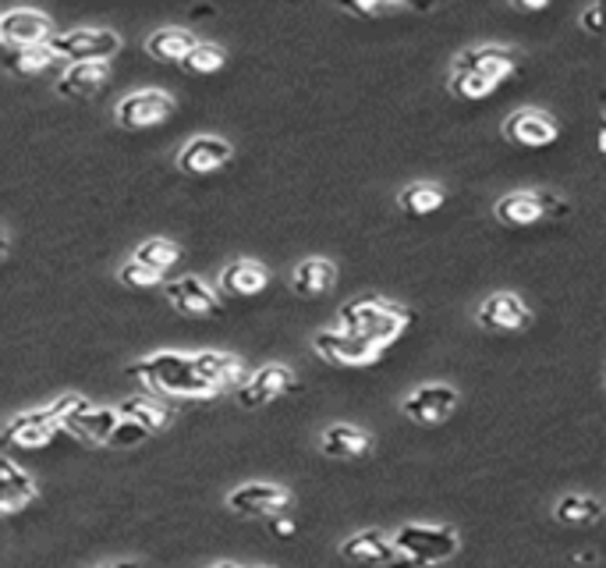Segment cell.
Listing matches in <instances>:
<instances>
[{
    "label": "cell",
    "instance_id": "cell-1",
    "mask_svg": "<svg viewBox=\"0 0 606 568\" xmlns=\"http://www.w3.org/2000/svg\"><path fill=\"white\" fill-rule=\"evenodd\" d=\"M132 373L150 391L167 394V398H213L217 394V387L202 381L196 362L185 352H153L146 359H139Z\"/></svg>",
    "mask_w": 606,
    "mask_h": 568
},
{
    "label": "cell",
    "instance_id": "cell-2",
    "mask_svg": "<svg viewBox=\"0 0 606 568\" xmlns=\"http://www.w3.org/2000/svg\"><path fill=\"white\" fill-rule=\"evenodd\" d=\"M411 320H415L411 309L390 303V298H376V295H362L355 303L341 306V330L373 341L376 349L394 345L411 327Z\"/></svg>",
    "mask_w": 606,
    "mask_h": 568
},
{
    "label": "cell",
    "instance_id": "cell-3",
    "mask_svg": "<svg viewBox=\"0 0 606 568\" xmlns=\"http://www.w3.org/2000/svg\"><path fill=\"white\" fill-rule=\"evenodd\" d=\"M82 402L86 398H78V394H64V398H57L54 405L32 408V413L14 416L4 430H0V445H8V448H43V445H51V440L64 430V419H68Z\"/></svg>",
    "mask_w": 606,
    "mask_h": 568
},
{
    "label": "cell",
    "instance_id": "cell-4",
    "mask_svg": "<svg viewBox=\"0 0 606 568\" xmlns=\"http://www.w3.org/2000/svg\"><path fill=\"white\" fill-rule=\"evenodd\" d=\"M394 547L397 555L408 558H422L429 565H443L447 558L458 555L461 536L451 526H426V523H408L394 533Z\"/></svg>",
    "mask_w": 606,
    "mask_h": 568
},
{
    "label": "cell",
    "instance_id": "cell-5",
    "mask_svg": "<svg viewBox=\"0 0 606 568\" xmlns=\"http://www.w3.org/2000/svg\"><path fill=\"white\" fill-rule=\"evenodd\" d=\"M51 51L57 57H68L71 65H92V61H107L121 51V36L110 29H68L51 40Z\"/></svg>",
    "mask_w": 606,
    "mask_h": 568
},
{
    "label": "cell",
    "instance_id": "cell-6",
    "mask_svg": "<svg viewBox=\"0 0 606 568\" xmlns=\"http://www.w3.org/2000/svg\"><path fill=\"white\" fill-rule=\"evenodd\" d=\"M312 352L319 359L333 362V367H373L383 359V349H376L373 341H365L359 335H348V330H319L312 338Z\"/></svg>",
    "mask_w": 606,
    "mask_h": 568
},
{
    "label": "cell",
    "instance_id": "cell-7",
    "mask_svg": "<svg viewBox=\"0 0 606 568\" xmlns=\"http://www.w3.org/2000/svg\"><path fill=\"white\" fill-rule=\"evenodd\" d=\"M454 408H458V391L451 384H422L411 394H405L401 402V413L419 426H440L454 416Z\"/></svg>",
    "mask_w": 606,
    "mask_h": 568
},
{
    "label": "cell",
    "instance_id": "cell-8",
    "mask_svg": "<svg viewBox=\"0 0 606 568\" xmlns=\"http://www.w3.org/2000/svg\"><path fill=\"white\" fill-rule=\"evenodd\" d=\"M54 40V22L43 11L14 8L0 14V43H8L11 51H25V46H46Z\"/></svg>",
    "mask_w": 606,
    "mask_h": 568
},
{
    "label": "cell",
    "instance_id": "cell-9",
    "mask_svg": "<svg viewBox=\"0 0 606 568\" xmlns=\"http://www.w3.org/2000/svg\"><path fill=\"white\" fill-rule=\"evenodd\" d=\"M475 320H478V327H486V330L515 335V330H525L532 324V309L515 292H493L489 298H483V306H478Z\"/></svg>",
    "mask_w": 606,
    "mask_h": 568
},
{
    "label": "cell",
    "instance_id": "cell-10",
    "mask_svg": "<svg viewBox=\"0 0 606 568\" xmlns=\"http://www.w3.org/2000/svg\"><path fill=\"white\" fill-rule=\"evenodd\" d=\"M118 124L121 129H153V124L167 121L174 114V97H167V92L159 89H142V92H132V97H124L118 103Z\"/></svg>",
    "mask_w": 606,
    "mask_h": 568
},
{
    "label": "cell",
    "instance_id": "cell-11",
    "mask_svg": "<svg viewBox=\"0 0 606 568\" xmlns=\"http://www.w3.org/2000/svg\"><path fill=\"white\" fill-rule=\"evenodd\" d=\"M121 426V413L110 405H92L89 398L75 408V413L64 419V430L71 437L86 440V445H110V437Z\"/></svg>",
    "mask_w": 606,
    "mask_h": 568
},
{
    "label": "cell",
    "instance_id": "cell-12",
    "mask_svg": "<svg viewBox=\"0 0 606 568\" xmlns=\"http://www.w3.org/2000/svg\"><path fill=\"white\" fill-rule=\"evenodd\" d=\"M295 387H298L295 373L287 370L284 362H266L263 370H255L242 384V391H238V402H242V408H263V405H269L274 398H280V394L295 391Z\"/></svg>",
    "mask_w": 606,
    "mask_h": 568
},
{
    "label": "cell",
    "instance_id": "cell-13",
    "mask_svg": "<svg viewBox=\"0 0 606 568\" xmlns=\"http://www.w3.org/2000/svg\"><path fill=\"white\" fill-rule=\"evenodd\" d=\"M515 68H518L515 54H510L507 46H497V43L472 46V51H461L454 57V72H461V75H483V78H489L493 86H500L507 75H515Z\"/></svg>",
    "mask_w": 606,
    "mask_h": 568
},
{
    "label": "cell",
    "instance_id": "cell-14",
    "mask_svg": "<svg viewBox=\"0 0 606 568\" xmlns=\"http://www.w3.org/2000/svg\"><path fill=\"white\" fill-rule=\"evenodd\" d=\"M291 504V491L280 483H242L228 494V509L238 515H280Z\"/></svg>",
    "mask_w": 606,
    "mask_h": 568
},
{
    "label": "cell",
    "instance_id": "cell-15",
    "mask_svg": "<svg viewBox=\"0 0 606 568\" xmlns=\"http://www.w3.org/2000/svg\"><path fill=\"white\" fill-rule=\"evenodd\" d=\"M504 135L515 142V146H529V150H542L557 142L561 135V124H557L550 114H542L536 107H521L504 121Z\"/></svg>",
    "mask_w": 606,
    "mask_h": 568
},
{
    "label": "cell",
    "instance_id": "cell-16",
    "mask_svg": "<svg viewBox=\"0 0 606 568\" xmlns=\"http://www.w3.org/2000/svg\"><path fill=\"white\" fill-rule=\"evenodd\" d=\"M231 156H234L231 142H223L217 135H196L181 146L178 167L185 171V175H213V171H220Z\"/></svg>",
    "mask_w": 606,
    "mask_h": 568
},
{
    "label": "cell",
    "instance_id": "cell-17",
    "mask_svg": "<svg viewBox=\"0 0 606 568\" xmlns=\"http://www.w3.org/2000/svg\"><path fill=\"white\" fill-rule=\"evenodd\" d=\"M167 288V303L185 313V317H217L220 313V295L199 277H178L164 284Z\"/></svg>",
    "mask_w": 606,
    "mask_h": 568
},
{
    "label": "cell",
    "instance_id": "cell-18",
    "mask_svg": "<svg viewBox=\"0 0 606 568\" xmlns=\"http://www.w3.org/2000/svg\"><path fill=\"white\" fill-rule=\"evenodd\" d=\"M550 207H553V196L532 193V188H518V193L500 196L493 214H497V220L507 228H529V225H536V220L547 217Z\"/></svg>",
    "mask_w": 606,
    "mask_h": 568
},
{
    "label": "cell",
    "instance_id": "cell-19",
    "mask_svg": "<svg viewBox=\"0 0 606 568\" xmlns=\"http://www.w3.org/2000/svg\"><path fill=\"white\" fill-rule=\"evenodd\" d=\"M32 501H36V483H32V477L14 459L0 455V515L22 512Z\"/></svg>",
    "mask_w": 606,
    "mask_h": 568
},
{
    "label": "cell",
    "instance_id": "cell-20",
    "mask_svg": "<svg viewBox=\"0 0 606 568\" xmlns=\"http://www.w3.org/2000/svg\"><path fill=\"white\" fill-rule=\"evenodd\" d=\"M319 448H323V455H330V459H362V455H370L373 448V434L351 423H333L319 434Z\"/></svg>",
    "mask_w": 606,
    "mask_h": 568
},
{
    "label": "cell",
    "instance_id": "cell-21",
    "mask_svg": "<svg viewBox=\"0 0 606 568\" xmlns=\"http://www.w3.org/2000/svg\"><path fill=\"white\" fill-rule=\"evenodd\" d=\"M191 362H196V370L206 384H213L217 391L223 387H238L249 381V373L242 367V359L238 356H228V352H196L191 356Z\"/></svg>",
    "mask_w": 606,
    "mask_h": 568
},
{
    "label": "cell",
    "instance_id": "cell-22",
    "mask_svg": "<svg viewBox=\"0 0 606 568\" xmlns=\"http://www.w3.org/2000/svg\"><path fill=\"white\" fill-rule=\"evenodd\" d=\"M341 555L359 565H379V561L387 565L397 555V547H394V536L379 533V529H362L341 544Z\"/></svg>",
    "mask_w": 606,
    "mask_h": 568
},
{
    "label": "cell",
    "instance_id": "cell-23",
    "mask_svg": "<svg viewBox=\"0 0 606 568\" xmlns=\"http://www.w3.org/2000/svg\"><path fill=\"white\" fill-rule=\"evenodd\" d=\"M266 284H269V271L255 260H234L220 271V288L228 295H238V298L260 295Z\"/></svg>",
    "mask_w": 606,
    "mask_h": 568
},
{
    "label": "cell",
    "instance_id": "cell-24",
    "mask_svg": "<svg viewBox=\"0 0 606 568\" xmlns=\"http://www.w3.org/2000/svg\"><path fill=\"white\" fill-rule=\"evenodd\" d=\"M333 281H338V266H333L327 256H309V260H301V263L295 266V274H291L295 292L306 295V298L330 292Z\"/></svg>",
    "mask_w": 606,
    "mask_h": 568
},
{
    "label": "cell",
    "instance_id": "cell-25",
    "mask_svg": "<svg viewBox=\"0 0 606 568\" xmlns=\"http://www.w3.org/2000/svg\"><path fill=\"white\" fill-rule=\"evenodd\" d=\"M110 78V65L107 61H92V65H71L60 75L57 92L60 97H92L96 89Z\"/></svg>",
    "mask_w": 606,
    "mask_h": 568
},
{
    "label": "cell",
    "instance_id": "cell-26",
    "mask_svg": "<svg viewBox=\"0 0 606 568\" xmlns=\"http://www.w3.org/2000/svg\"><path fill=\"white\" fill-rule=\"evenodd\" d=\"M196 36L188 33V29H156V33L146 40V51H150V57H156V61H181L196 51Z\"/></svg>",
    "mask_w": 606,
    "mask_h": 568
},
{
    "label": "cell",
    "instance_id": "cell-27",
    "mask_svg": "<svg viewBox=\"0 0 606 568\" xmlns=\"http://www.w3.org/2000/svg\"><path fill=\"white\" fill-rule=\"evenodd\" d=\"M118 413H121V419L139 423L146 434L167 430L170 419H174V416H170V408H167V405H159V402H153V398H128V402H121V405H118Z\"/></svg>",
    "mask_w": 606,
    "mask_h": 568
},
{
    "label": "cell",
    "instance_id": "cell-28",
    "mask_svg": "<svg viewBox=\"0 0 606 568\" xmlns=\"http://www.w3.org/2000/svg\"><path fill=\"white\" fill-rule=\"evenodd\" d=\"M553 515L561 518L564 526H593L603 518V504L588 494H564L561 501H557Z\"/></svg>",
    "mask_w": 606,
    "mask_h": 568
},
{
    "label": "cell",
    "instance_id": "cell-29",
    "mask_svg": "<svg viewBox=\"0 0 606 568\" xmlns=\"http://www.w3.org/2000/svg\"><path fill=\"white\" fill-rule=\"evenodd\" d=\"M397 207H401L405 214H415V217L437 214L443 207V188L429 185V182H415V185H408V188L397 193Z\"/></svg>",
    "mask_w": 606,
    "mask_h": 568
},
{
    "label": "cell",
    "instance_id": "cell-30",
    "mask_svg": "<svg viewBox=\"0 0 606 568\" xmlns=\"http://www.w3.org/2000/svg\"><path fill=\"white\" fill-rule=\"evenodd\" d=\"M54 61V51H51V43L46 46H25V51H8L4 54V68L11 75H40L46 65Z\"/></svg>",
    "mask_w": 606,
    "mask_h": 568
},
{
    "label": "cell",
    "instance_id": "cell-31",
    "mask_svg": "<svg viewBox=\"0 0 606 568\" xmlns=\"http://www.w3.org/2000/svg\"><path fill=\"white\" fill-rule=\"evenodd\" d=\"M132 260L153 266V271H159V274H167L170 266L181 260V249L174 245V242H167V239H146V242H142V245L135 249Z\"/></svg>",
    "mask_w": 606,
    "mask_h": 568
},
{
    "label": "cell",
    "instance_id": "cell-32",
    "mask_svg": "<svg viewBox=\"0 0 606 568\" xmlns=\"http://www.w3.org/2000/svg\"><path fill=\"white\" fill-rule=\"evenodd\" d=\"M223 61H228V57H223V51L217 43H196V51L181 61V68L188 75H213V72L223 68Z\"/></svg>",
    "mask_w": 606,
    "mask_h": 568
},
{
    "label": "cell",
    "instance_id": "cell-33",
    "mask_svg": "<svg viewBox=\"0 0 606 568\" xmlns=\"http://www.w3.org/2000/svg\"><path fill=\"white\" fill-rule=\"evenodd\" d=\"M493 86L489 78H483V75H461V72H451V92L458 100H486V97H493Z\"/></svg>",
    "mask_w": 606,
    "mask_h": 568
},
{
    "label": "cell",
    "instance_id": "cell-34",
    "mask_svg": "<svg viewBox=\"0 0 606 568\" xmlns=\"http://www.w3.org/2000/svg\"><path fill=\"white\" fill-rule=\"evenodd\" d=\"M118 281L128 284V288H156V284L164 281V274L153 271V266H146V263H139V260H128L118 271Z\"/></svg>",
    "mask_w": 606,
    "mask_h": 568
},
{
    "label": "cell",
    "instance_id": "cell-35",
    "mask_svg": "<svg viewBox=\"0 0 606 568\" xmlns=\"http://www.w3.org/2000/svg\"><path fill=\"white\" fill-rule=\"evenodd\" d=\"M150 434L142 430L139 423H132V419H121V426L114 430V437H110V445L114 448H132V445H139V440H146Z\"/></svg>",
    "mask_w": 606,
    "mask_h": 568
},
{
    "label": "cell",
    "instance_id": "cell-36",
    "mask_svg": "<svg viewBox=\"0 0 606 568\" xmlns=\"http://www.w3.org/2000/svg\"><path fill=\"white\" fill-rule=\"evenodd\" d=\"M344 11H351V14H365V19H379V14L401 11V4H344Z\"/></svg>",
    "mask_w": 606,
    "mask_h": 568
},
{
    "label": "cell",
    "instance_id": "cell-37",
    "mask_svg": "<svg viewBox=\"0 0 606 568\" xmlns=\"http://www.w3.org/2000/svg\"><path fill=\"white\" fill-rule=\"evenodd\" d=\"M582 29H588V33H599L603 29V22H606V8L603 4H588L585 11H582Z\"/></svg>",
    "mask_w": 606,
    "mask_h": 568
},
{
    "label": "cell",
    "instance_id": "cell-38",
    "mask_svg": "<svg viewBox=\"0 0 606 568\" xmlns=\"http://www.w3.org/2000/svg\"><path fill=\"white\" fill-rule=\"evenodd\" d=\"M387 568H437V565H429V561H422V558H408V555H394V558L387 561Z\"/></svg>",
    "mask_w": 606,
    "mask_h": 568
},
{
    "label": "cell",
    "instance_id": "cell-39",
    "mask_svg": "<svg viewBox=\"0 0 606 568\" xmlns=\"http://www.w3.org/2000/svg\"><path fill=\"white\" fill-rule=\"evenodd\" d=\"M269 529H274L277 536H291V533H295V523H291V518H284V515H274V523H269Z\"/></svg>",
    "mask_w": 606,
    "mask_h": 568
},
{
    "label": "cell",
    "instance_id": "cell-40",
    "mask_svg": "<svg viewBox=\"0 0 606 568\" xmlns=\"http://www.w3.org/2000/svg\"><path fill=\"white\" fill-rule=\"evenodd\" d=\"M8 249H11V242H8V234H4V231H0V260H4V256H8Z\"/></svg>",
    "mask_w": 606,
    "mask_h": 568
},
{
    "label": "cell",
    "instance_id": "cell-41",
    "mask_svg": "<svg viewBox=\"0 0 606 568\" xmlns=\"http://www.w3.org/2000/svg\"><path fill=\"white\" fill-rule=\"evenodd\" d=\"M518 11H542V8H547V4H515Z\"/></svg>",
    "mask_w": 606,
    "mask_h": 568
},
{
    "label": "cell",
    "instance_id": "cell-42",
    "mask_svg": "<svg viewBox=\"0 0 606 568\" xmlns=\"http://www.w3.org/2000/svg\"><path fill=\"white\" fill-rule=\"evenodd\" d=\"M596 142H599V150L606 153V121H603V129H599V139H596Z\"/></svg>",
    "mask_w": 606,
    "mask_h": 568
},
{
    "label": "cell",
    "instance_id": "cell-43",
    "mask_svg": "<svg viewBox=\"0 0 606 568\" xmlns=\"http://www.w3.org/2000/svg\"><path fill=\"white\" fill-rule=\"evenodd\" d=\"M210 568H242V565H234V561H217V565H210Z\"/></svg>",
    "mask_w": 606,
    "mask_h": 568
},
{
    "label": "cell",
    "instance_id": "cell-44",
    "mask_svg": "<svg viewBox=\"0 0 606 568\" xmlns=\"http://www.w3.org/2000/svg\"><path fill=\"white\" fill-rule=\"evenodd\" d=\"M114 568H139V565H135V561H118Z\"/></svg>",
    "mask_w": 606,
    "mask_h": 568
},
{
    "label": "cell",
    "instance_id": "cell-45",
    "mask_svg": "<svg viewBox=\"0 0 606 568\" xmlns=\"http://www.w3.org/2000/svg\"><path fill=\"white\" fill-rule=\"evenodd\" d=\"M100 568H114V565H100Z\"/></svg>",
    "mask_w": 606,
    "mask_h": 568
},
{
    "label": "cell",
    "instance_id": "cell-46",
    "mask_svg": "<svg viewBox=\"0 0 606 568\" xmlns=\"http://www.w3.org/2000/svg\"><path fill=\"white\" fill-rule=\"evenodd\" d=\"M263 568H266V565H263Z\"/></svg>",
    "mask_w": 606,
    "mask_h": 568
}]
</instances>
